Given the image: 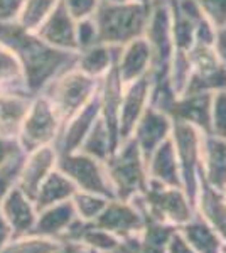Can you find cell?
Here are the masks:
<instances>
[{"mask_svg": "<svg viewBox=\"0 0 226 253\" xmlns=\"http://www.w3.org/2000/svg\"><path fill=\"white\" fill-rule=\"evenodd\" d=\"M130 201L138 206L143 216L176 226L178 230L182 224L191 221L196 214L194 206L189 201L182 187L164 186L154 181H147V189Z\"/></svg>", "mask_w": 226, "mask_h": 253, "instance_id": "cell-1", "label": "cell"}, {"mask_svg": "<svg viewBox=\"0 0 226 253\" xmlns=\"http://www.w3.org/2000/svg\"><path fill=\"white\" fill-rule=\"evenodd\" d=\"M145 164L147 162L135 138H125L123 145L118 147L106 161V174L113 187L115 198L130 201L147 189L149 175Z\"/></svg>", "mask_w": 226, "mask_h": 253, "instance_id": "cell-2", "label": "cell"}, {"mask_svg": "<svg viewBox=\"0 0 226 253\" xmlns=\"http://www.w3.org/2000/svg\"><path fill=\"white\" fill-rule=\"evenodd\" d=\"M0 44L10 47L22 58L31 88L41 86V83L54 71L57 64L66 59V56L61 52L51 51L36 39L29 38L20 26L0 24Z\"/></svg>", "mask_w": 226, "mask_h": 253, "instance_id": "cell-3", "label": "cell"}, {"mask_svg": "<svg viewBox=\"0 0 226 253\" xmlns=\"http://www.w3.org/2000/svg\"><path fill=\"white\" fill-rule=\"evenodd\" d=\"M172 142H174L176 154H178L182 189L187 194L192 206H196L201 175L203 138H201V133L191 124L178 122V125L174 126V138H172Z\"/></svg>", "mask_w": 226, "mask_h": 253, "instance_id": "cell-4", "label": "cell"}, {"mask_svg": "<svg viewBox=\"0 0 226 253\" xmlns=\"http://www.w3.org/2000/svg\"><path fill=\"white\" fill-rule=\"evenodd\" d=\"M56 169L66 174L78 191L103 196V198L115 199L113 187L110 184L106 167L101 166V161L94 159L85 152H73L66 156H59Z\"/></svg>", "mask_w": 226, "mask_h": 253, "instance_id": "cell-5", "label": "cell"}, {"mask_svg": "<svg viewBox=\"0 0 226 253\" xmlns=\"http://www.w3.org/2000/svg\"><path fill=\"white\" fill-rule=\"evenodd\" d=\"M96 226L110 231L120 240L140 236L143 230V214L134 201L125 199H110L103 213L93 221Z\"/></svg>", "mask_w": 226, "mask_h": 253, "instance_id": "cell-6", "label": "cell"}, {"mask_svg": "<svg viewBox=\"0 0 226 253\" xmlns=\"http://www.w3.org/2000/svg\"><path fill=\"white\" fill-rule=\"evenodd\" d=\"M57 120L46 101H38L29 110L26 120L20 128V140L19 144L24 152H32L43 145H47L56 137Z\"/></svg>", "mask_w": 226, "mask_h": 253, "instance_id": "cell-7", "label": "cell"}, {"mask_svg": "<svg viewBox=\"0 0 226 253\" xmlns=\"http://www.w3.org/2000/svg\"><path fill=\"white\" fill-rule=\"evenodd\" d=\"M27 154L29 156L24 157V162L19 170L15 186H17L27 198H31L32 201H34L41 184H43L44 179L49 175V172L54 170L59 157H57V150L52 149L51 145H43V147H39V149L32 150V152H27Z\"/></svg>", "mask_w": 226, "mask_h": 253, "instance_id": "cell-8", "label": "cell"}, {"mask_svg": "<svg viewBox=\"0 0 226 253\" xmlns=\"http://www.w3.org/2000/svg\"><path fill=\"white\" fill-rule=\"evenodd\" d=\"M0 214L10 226L14 236L29 235L38 219V210L34 206V201L27 198L17 186H12V189L7 193L0 206Z\"/></svg>", "mask_w": 226, "mask_h": 253, "instance_id": "cell-9", "label": "cell"}, {"mask_svg": "<svg viewBox=\"0 0 226 253\" xmlns=\"http://www.w3.org/2000/svg\"><path fill=\"white\" fill-rule=\"evenodd\" d=\"M194 210L196 214H199L216 231V235L226 242V196L223 191L209 186L201 175Z\"/></svg>", "mask_w": 226, "mask_h": 253, "instance_id": "cell-10", "label": "cell"}, {"mask_svg": "<svg viewBox=\"0 0 226 253\" xmlns=\"http://www.w3.org/2000/svg\"><path fill=\"white\" fill-rule=\"evenodd\" d=\"M147 175H149V181L159 182V184L182 187L178 154H176L174 142L171 138H166L152 152L147 161Z\"/></svg>", "mask_w": 226, "mask_h": 253, "instance_id": "cell-11", "label": "cell"}, {"mask_svg": "<svg viewBox=\"0 0 226 253\" xmlns=\"http://www.w3.org/2000/svg\"><path fill=\"white\" fill-rule=\"evenodd\" d=\"M201 177L211 187L225 191L226 187V140L220 137L203 138L201 149Z\"/></svg>", "mask_w": 226, "mask_h": 253, "instance_id": "cell-12", "label": "cell"}, {"mask_svg": "<svg viewBox=\"0 0 226 253\" xmlns=\"http://www.w3.org/2000/svg\"><path fill=\"white\" fill-rule=\"evenodd\" d=\"M143 12L138 7L105 9L100 14V31L106 41H123L140 29Z\"/></svg>", "mask_w": 226, "mask_h": 253, "instance_id": "cell-13", "label": "cell"}, {"mask_svg": "<svg viewBox=\"0 0 226 253\" xmlns=\"http://www.w3.org/2000/svg\"><path fill=\"white\" fill-rule=\"evenodd\" d=\"M78 218L73 201H64L59 205L49 206L46 210L39 211L36 224L31 233L47 236V238L61 240V236L66 233V230L71 226V223Z\"/></svg>", "mask_w": 226, "mask_h": 253, "instance_id": "cell-14", "label": "cell"}, {"mask_svg": "<svg viewBox=\"0 0 226 253\" xmlns=\"http://www.w3.org/2000/svg\"><path fill=\"white\" fill-rule=\"evenodd\" d=\"M171 132V125L164 115L157 112H147L143 118L137 122V132H135V142L140 147V152L145 162L149 161L157 147L167 138Z\"/></svg>", "mask_w": 226, "mask_h": 253, "instance_id": "cell-15", "label": "cell"}, {"mask_svg": "<svg viewBox=\"0 0 226 253\" xmlns=\"http://www.w3.org/2000/svg\"><path fill=\"white\" fill-rule=\"evenodd\" d=\"M76 191L78 187L75 186V182L66 174L61 172L59 169H54L52 172H49V175L41 184L34 199V206L39 213V211L46 210L49 206L69 201L76 194Z\"/></svg>", "mask_w": 226, "mask_h": 253, "instance_id": "cell-16", "label": "cell"}, {"mask_svg": "<svg viewBox=\"0 0 226 253\" xmlns=\"http://www.w3.org/2000/svg\"><path fill=\"white\" fill-rule=\"evenodd\" d=\"M178 231L196 253H221L223 240L199 214H194V218L182 224Z\"/></svg>", "mask_w": 226, "mask_h": 253, "instance_id": "cell-17", "label": "cell"}, {"mask_svg": "<svg viewBox=\"0 0 226 253\" xmlns=\"http://www.w3.org/2000/svg\"><path fill=\"white\" fill-rule=\"evenodd\" d=\"M29 110L31 107H29V101L26 98L19 95L0 96V137H17Z\"/></svg>", "mask_w": 226, "mask_h": 253, "instance_id": "cell-18", "label": "cell"}, {"mask_svg": "<svg viewBox=\"0 0 226 253\" xmlns=\"http://www.w3.org/2000/svg\"><path fill=\"white\" fill-rule=\"evenodd\" d=\"M90 89V81L83 76H69L61 83L57 89L56 101L57 112L63 118H69L80 108V105L86 100V93Z\"/></svg>", "mask_w": 226, "mask_h": 253, "instance_id": "cell-19", "label": "cell"}, {"mask_svg": "<svg viewBox=\"0 0 226 253\" xmlns=\"http://www.w3.org/2000/svg\"><path fill=\"white\" fill-rule=\"evenodd\" d=\"M143 230L140 233V253H169V242L178 231L176 226L166 223H159L155 219L143 216Z\"/></svg>", "mask_w": 226, "mask_h": 253, "instance_id": "cell-20", "label": "cell"}, {"mask_svg": "<svg viewBox=\"0 0 226 253\" xmlns=\"http://www.w3.org/2000/svg\"><path fill=\"white\" fill-rule=\"evenodd\" d=\"M81 152L88 154L94 159L101 162H106L108 157L113 154L112 140H110L108 130L103 120H96L91 126V130L88 132V135L85 137L83 144H81Z\"/></svg>", "mask_w": 226, "mask_h": 253, "instance_id": "cell-21", "label": "cell"}, {"mask_svg": "<svg viewBox=\"0 0 226 253\" xmlns=\"http://www.w3.org/2000/svg\"><path fill=\"white\" fill-rule=\"evenodd\" d=\"M59 240L29 233L22 236H14L5 245L2 253H54L59 248Z\"/></svg>", "mask_w": 226, "mask_h": 253, "instance_id": "cell-22", "label": "cell"}, {"mask_svg": "<svg viewBox=\"0 0 226 253\" xmlns=\"http://www.w3.org/2000/svg\"><path fill=\"white\" fill-rule=\"evenodd\" d=\"M41 34H43L44 39H47L49 42L63 44V46H75L71 22H69L68 14L63 7H59V9L51 15V19H49L46 26L43 27Z\"/></svg>", "mask_w": 226, "mask_h": 253, "instance_id": "cell-23", "label": "cell"}, {"mask_svg": "<svg viewBox=\"0 0 226 253\" xmlns=\"http://www.w3.org/2000/svg\"><path fill=\"white\" fill-rule=\"evenodd\" d=\"M78 242L83 243L85 247H88L90 250L96 253H106L115 250L120 245L122 240L112 235L110 231L103 230V228L96 226L94 223H86L83 233H81Z\"/></svg>", "mask_w": 226, "mask_h": 253, "instance_id": "cell-24", "label": "cell"}, {"mask_svg": "<svg viewBox=\"0 0 226 253\" xmlns=\"http://www.w3.org/2000/svg\"><path fill=\"white\" fill-rule=\"evenodd\" d=\"M73 206L78 214V218H81L86 223H93L98 218L103 210L108 205L110 199L103 198V196L91 194V193H83V191H76V194L71 198Z\"/></svg>", "mask_w": 226, "mask_h": 253, "instance_id": "cell-25", "label": "cell"}, {"mask_svg": "<svg viewBox=\"0 0 226 253\" xmlns=\"http://www.w3.org/2000/svg\"><path fill=\"white\" fill-rule=\"evenodd\" d=\"M147 56H149V51H147L145 44L143 42L134 44V46L129 49V52H127L125 59H123V64H122L123 78L130 80V78H134V76H137L143 69Z\"/></svg>", "mask_w": 226, "mask_h": 253, "instance_id": "cell-26", "label": "cell"}, {"mask_svg": "<svg viewBox=\"0 0 226 253\" xmlns=\"http://www.w3.org/2000/svg\"><path fill=\"white\" fill-rule=\"evenodd\" d=\"M24 162V156H19L17 159L7 164L3 169H0V206H2L3 199H5L7 193L12 189V186H15V181H17L19 170L22 167Z\"/></svg>", "mask_w": 226, "mask_h": 253, "instance_id": "cell-27", "label": "cell"}, {"mask_svg": "<svg viewBox=\"0 0 226 253\" xmlns=\"http://www.w3.org/2000/svg\"><path fill=\"white\" fill-rule=\"evenodd\" d=\"M52 3H54V0H27L22 14L24 27H34L46 15V12L51 9Z\"/></svg>", "mask_w": 226, "mask_h": 253, "instance_id": "cell-28", "label": "cell"}, {"mask_svg": "<svg viewBox=\"0 0 226 253\" xmlns=\"http://www.w3.org/2000/svg\"><path fill=\"white\" fill-rule=\"evenodd\" d=\"M226 140V95H220L215 101V113L211 118V133Z\"/></svg>", "mask_w": 226, "mask_h": 253, "instance_id": "cell-29", "label": "cell"}, {"mask_svg": "<svg viewBox=\"0 0 226 253\" xmlns=\"http://www.w3.org/2000/svg\"><path fill=\"white\" fill-rule=\"evenodd\" d=\"M22 147H20L19 142H15V138L0 137V169H3L14 159L22 156Z\"/></svg>", "mask_w": 226, "mask_h": 253, "instance_id": "cell-30", "label": "cell"}, {"mask_svg": "<svg viewBox=\"0 0 226 253\" xmlns=\"http://www.w3.org/2000/svg\"><path fill=\"white\" fill-rule=\"evenodd\" d=\"M19 75V64L9 51L0 47V81L10 80Z\"/></svg>", "mask_w": 226, "mask_h": 253, "instance_id": "cell-31", "label": "cell"}, {"mask_svg": "<svg viewBox=\"0 0 226 253\" xmlns=\"http://www.w3.org/2000/svg\"><path fill=\"white\" fill-rule=\"evenodd\" d=\"M106 63H108V54H106V51H103V49H94V51L90 52L83 61L85 68L93 73L101 71V69L106 66Z\"/></svg>", "mask_w": 226, "mask_h": 253, "instance_id": "cell-32", "label": "cell"}, {"mask_svg": "<svg viewBox=\"0 0 226 253\" xmlns=\"http://www.w3.org/2000/svg\"><path fill=\"white\" fill-rule=\"evenodd\" d=\"M201 2L218 22L226 20V0H201Z\"/></svg>", "mask_w": 226, "mask_h": 253, "instance_id": "cell-33", "label": "cell"}, {"mask_svg": "<svg viewBox=\"0 0 226 253\" xmlns=\"http://www.w3.org/2000/svg\"><path fill=\"white\" fill-rule=\"evenodd\" d=\"M24 0H0V20H7L17 14Z\"/></svg>", "mask_w": 226, "mask_h": 253, "instance_id": "cell-34", "label": "cell"}, {"mask_svg": "<svg viewBox=\"0 0 226 253\" xmlns=\"http://www.w3.org/2000/svg\"><path fill=\"white\" fill-rule=\"evenodd\" d=\"M106 253H140V238L134 236V238L122 240L115 250L106 252Z\"/></svg>", "mask_w": 226, "mask_h": 253, "instance_id": "cell-35", "label": "cell"}, {"mask_svg": "<svg viewBox=\"0 0 226 253\" xmlns=\"http://www.w3.org/2000/svg\"><path fill=\"white\" fill-rule=\"evenodd\" d=\"M167 252H169V253H196L186 242H184V238L179 235V231H176L174 236L171 238Z\"/></svg>", "mask_w": 226, "mask_h": 253, "instance_id": "cell-36", "label": "cell"}, {"mask_svg": "<svg viewBox=\"0 0 226 253\" xmlns=\"http://www.w3.org/2000/svg\"><path fill=\"white\" fill-rule=\"evenodd\" d=\"M66 3H68L69 10L73 12V15L80 17V15H85L86 12L91 10L94 0H66Z\"/></svg>", "mask_w": 226, "mask_h": 253, "instance_id": "cell-37", "label": "cell"}, {"mask_svg": "<svg viewBox=\"0 0 226 253\" xmlns=\"http://www.w3.org/2000/svg\"><path fill=\"white\" fill-rule=\"evenodd\" d=\"M54 253H96V252L90 250L88 247H85L80 242H61L59 248Z\"/></svg>", "mask_w": 226, "mask_h": 253, "instance_id": "cell-38", "label": "cell"}, {"mask_svg": "<svg viewBox=\"0 0 226 253\" xmlns=\"http://www.w3.org/2000/svg\"><path fill=\"white\" fill-rule=\"evenodd\" d=\"M12 230L10 226L7 224V221L3 219V216L0 214V253H2V250L5 248V245L12 240Z\"/></svg>", "mask_w": 226, "mask_h": 253, "instance_id": "cell-39", "label": "cell"}, {"mask_svg": "<svg viewBox=\"0 0 226 253\" xmlns=\"http://www.w3.org/2000/svg\"><path fill=\"white\" fill-rule=\"evenodd\" d=\"M220 47H221V52H223V56L226 58V32L223 36H221V42H220Z\"/></svg>", "mask_w": 226, "mask_h": 253, "instance_id": "cell-40", "label": "cell"}, {"mask_svg": "<svg viewBox=\"0 0 226 253\" xmlns=\"http://www.w3.org/2000/svg\"><path fill=\"white\" fill-rule=\"evenodd\" d=\"M221 253H226V242H223V245H221Z\"/></svg>", "mask_w": 226, "mask_h": 253, "instance_id": "cell-41", "label": "cell"}, {"mask_svg": "<svg viewBox=\"0 0 226 253\" xmlns=\"http://www.w3.org/2000/svg\"><path fill=\"white\" fill-rule=\"evenodd\" d=\"M113 2H123V0H113Z\"/></svg>", "mask_w": 226, "mask_h": 253, "instance_id": "cell-42", "label": "cell"}, {"mask_svg": "<svg viewBox=\"0 0 226 253\" xmlns=\"http://www.w3.org/2000/svg\"><path fill=\"white\" fill-rule=\"evenodd\" d=\"M223 193H225V196H226V187H225V191H223Z\"/></svg>", "mask_w": 226, "mask_h": 253, "instance_id": "cell-43", "label": "cell"}]
</instances>
